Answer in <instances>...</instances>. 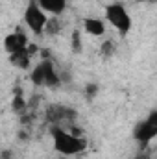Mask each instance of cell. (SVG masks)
I'll list each match as a JSON object with an SVG mask.
<instances>
[{
	"label": "cell",
	"mask_w": 157,
	"mask_h": 159,
	"mask_svg": "<svg viewBox=\"0 0 157 159\" xmlns=\"http://www.w3.org/2000/svg\"><path fill=\"white\" fill-rule=\"evenodd\" d=\"M105 20L122 35H126L133 26V20H131L128 9L120 2H113V4H109L105 7Z\"/></svg>",
	"instance_id": "obj_3"
},
{
	"label": "cell",
	"mask_w": 157,
	"mask_h": 159,
	"mask_svg": "<svg viewBox=\"0 0 157 159\" xmlns=\"http://www.w3.org/2000/svg\"><path fill=\"white\" fill-rule=\"evenodd\" d=\"M146 120H148V122H150V124L157 129V111H150V113H148V117H146Z\"/></svg>",
	"instance_id": "obj_15"
},
{
	"label": "cell",
	"mask_w": 157,
	"mask_h": 159,
	"mask_svg": "<svg viewBox=\"0 0 157 159\" xmlns=\"http://www.w3.org/2000/svg\"><path fill=\"white\" fill-rule=\"evenodd\" d=\"M50 135H52V143H54V150L61 156H76L79 152L85 150V141L76 135V133H70L67 129H63L61 126H52L50 128Z\"/></svg>",
	"instance_id": "obj_1"
},
{
	"label": "cell",
	"mask_w": 157,
	"mask_h": 159,
	"mask_svg": "<svg viewBox=\"0 0 157 159\" xmlns=\"http://www.w3.org/2000/svg\"><path fill=\"white\" fill-rule=\"evenodd\" d=\"M96 89H98L96 85H87V94H89V96H94V93H96Z\"/></svg>",
	"instance_id": "obj_17"
},
{
	"label": "cell",
	"mask_w": 157,
	"mask_h": 159,
	"mask_svg": "<svg viewBox=\"0 0 157 159\" xmlns=\"http://www.w3.org/2000/svg\"><path fill=\"white\" fill-rule=\"evenodd\" d=\"M28 37L24 35V32L22 30H15L13 34H9V35H6L4 37V50L11 56V54H15V52H20V50H24V48H28Z\"/></svg>",
	"instance_id": "obj_7"
},
{
	"label": "cell",
	"mask_w": 157,
	"mask_h": 159,
	"mask_svg": "<svg viewBox=\"0 0 157 159\" xmlns=\"http://www.w3.org/2000/svg\"><path fill=\"white\" fill-rule=\"evenodd\" d=\"M13 111L17 113H24L26 111V102L20 94H15V100H13Z\"/></svg>",
	"instance_id": "obj_13"
},
{
	"label": "cell",
	"mask_w": 157,
	"mask_h": 159,
	"mask_svg": "<svg viewBox=\"0 0 157 159\" xmlns=\"http://www.w3.org/2000/svg\"><path fill=\"white\" fill-rule=\"evenodd\" d=\"M133 159H154V157H152L148 152H141V154H137V156H135Z\"/></svg>",
	"instance_id": "obj_16"
},
{
	"label": "cell",
	"mask_w": 157,
	"mask_h": 159,
	"mask_svg": "<svg viewBox=\"0 0 157 159\" xmlns=\"http://www.w3.org/2000/svg\"><path fill=\"white\" fill-rule=\"evenodd\" d=\"M76 119V111L67 107V106H61V104H52L48 106L46 109V120L59 126L61 122H70V120Z\"/></svg>",
	"instance_id": "obj_5"
},
{
	"label": "cell",
	"mask_w": 157,
	"mask_h": 159,
	"mask_svg": "<svg viewBox=\"0 0 157 159\" xmlns=\"http://www.w3.org/2000/svg\"><path fill=\"white\" fill-rule=\"evenodd\" d=\"M57 159H67V156H61V154H59V157Z\"/></svg>",
	"instance_id": "obj_18"
},
{
	"label": "cell",
	"mask_w": 157,
	"mask_h": 159,
	"mask_svg": "<svg viewBox=\"0 0 157 159\" xmlns=\"http://www.w3.org/2000/svg\"><path fill=\"white\" fill-rule=\"evenodd\" d=\"M30 81L35 87H46V89H56L57 85H61V76L56 70V65L50 57H43L39 63L32 69L30 72Z\"/></svg>",
	"instance_id": "obj_2"
},
{
	"label": "cell",
	"mask_w": 157,
	"mask_h": 159,
	"mask_svg": "<svg viewBox=\"0 0 157 159\" xmlns=\"http://www.w3.org/2000/svg\"><path fill=\"white\" fill-rule=\"evenodd\" d=\"M154 2H157V0H154Z\"/></svg>",
	"instance_id": "obj_19"
},
{
	"label": "cell",
	"mask_w": 157,
	"mask_h": 159,
	"mask_svg": "<svg viewBox=\"0 0 157 159\" xmlns=\"http://www.w3.org/2000/svg\"><path fill=\"white\" fill-rule=\"evenodd\" d=\"M70 44H72V50L79 54L81 52V35H79V32L76 30L74 34H72V39H70Z\"/></svg>",
	"instance_id": "obj_14"
},
{
	"label": "cell",
	"mask_w": 157,
	"mask_h": 159,
	"mask_svg": "<svg viewBox=\"0 0 157 159\" xmlns=\"http://www.w3.org/2000/svg\"><path fill=\"white\" fill-rule=\"evenodd\" d=\"M61 30H63V22L59 20V17H52V19H48L46 28H44V34H46V35H57Z\"/></svg>",
	"instance_id": "obj_11"
},
{
	"label": "cell",
	"mask_w": 157,
	"mask_h": 159,
	"mask_svg": "<svg viewBox=\"0 0 157 159\" xmlns=\"http://www.w3.org/2000/svg\"><path fill=\"white\" fill-rule=\"evenodd\" d=\"M100 50H102V56H104V57H111V56L115 54V43H113L111 39H107L104 44H102Z\"/></svg>",
	"instance_id": "obj_12"
},
{
	"label": "cell",
	"mask_w": 157,
	"mask_h": 159,
	"mask_svg": "<svg viewBox=\"0 0 157 159\" xmlns=\"http://www.w3.org/2000/svg\"><path fill=\"white\" fill-rule=\"evenodd\" d=\"M83 28H85V32H87L89 35H94V37L104 35V32H105L104 20H102V19H94V17H87V19L83 20Z\"/></svg>",
	"instance_id": "obj_9"
},
{
	"label": "cell",
	"mask_w": 157,
	"mask_h": 159,
	"mask_svg": "<svg viewBox=\"0 0 157 159\" xmlns=\"http://www.w3.org/2000/svg\"><path fill=\"white\" fill-rule=\"evenodd\" d=\"M46 22H48L46 11L41 7L35 0H32L26 6V9H24V24L30 28V32H34L35 35H41V34H44Z\"/></svg>",
	"instance_id": "obj_4"
},
{
	"label": "cell",
	"mask_w": 157,
	"mask_h": 159,
	"mask_svg": "<svg viewBox=\"0 0 157 159\" xmlns=\"http://www.w3.org/2000/svg\"><path fill=\"white\" fill-rule=\"evenodd\" d=\"M133 137H135V141L139 143L141 148H146V146L157 137V129L144 119L133 128Z\"/></svg>",
	"instance_id": "obj_6"
},
{
	"label": "cell",
	"mask_w": 157,
	"mask_h": 159,
	"mask_svg": "<svg viewBox=\"0 0 157 159\" xmlns=\"http://www.w3.org/2000/svg\"><path fill=\"white\" fill-rule=\"evenodd\" d=\"M35 2L39 4L46 13H50L54 17L63 15V11L67 9V0H35Z\"/></svg>",
	"instance_id": "obj_8"
},
{
	"label": "cell",
	"mask_w": 157,
	"mask_h": 159,
	"mask_svg": "<svg viewBox=\"0 0 157 159\" xmlns=\"http://www.w3.org/2000/svg\"><path fill=\"white\" fill-rule=\"evenodd\" d=\"M30 59H32V54L28 52V48H24V50L15 52V54L9 56V61L15 67H19V69H28L30 67Z\"/></svg>",
	"instance_id": "obj_10"
}]
</instances>
